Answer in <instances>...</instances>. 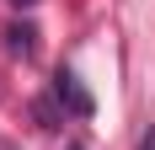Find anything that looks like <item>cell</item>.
Here are the masks:
<instances>
[{
    "mask_svg": "<svg viewBox=\"0 0 155 150\" xmlns=\"http://www.w3.org/2000/svg\"><path fill=\"white\" fill-rule=\"evenodd\" d=\"M11 5H38V0H11Z\"/></svg>",
    "mask_w": 155,
    "mask_h": 150,
    "instance_id": "277c9868",
    "label": "cell"
},
{
    "mask_svg": "<svg viewBox=\"0 0 155 150\" xmlns=\"http://www.w3.org/2000/svg\"><path fill=\"white\" fill-rule=\"evenodd\" d=\"M5 38H11V54H32V48H38V43H32V38H38L32 27H11Z\"/></svg>",
    "mask_w": 155,
    "mask_h": 150,
    "instance_id": "7a4b0ae2",
    "label": "cell"
},
{
    "mask_svg": "<svg viewBox=\"0 0 155 150\" xmlns=\"http://www.w3.org/2000/svg\"><path fill=\"white\" fill-rule=\"evenodd\" d=\"M54 97H59V102L75 113V118H86V113H91V97H86V86H80L70 70H59V75H54Z\"/></svg>",
    "mask_w": 155,
    "mask_h": 150,
    "instance_id": "6da1fadb",
    "label": "cell"
},
{
    "mask_svg": "<svg viewBox=\"0 0 155 150\" xmlns=\"http://www.w3.org/2000/svg\"><path fill=\"white\" fill-rule=\"evenodd\" d=\"M75 150H80V145H75Z\"/></svg>",
    "mask_w": 155,
    "mask_h": 150,
    "instance_id": "5b68a950",
    "label": "cell"
},
{
    "mask_svg": "<svg viewBox=\"0 0 155 150\" xmlns=\"http://www.w3.org/2000/svg\"><path fill=\"white\" fill-rule=\"evenodd\" d=\"M139 150H155V129H150V134H144V139H139Z\"/></svg>",
    "mask_w": 155,
    "mask_h": 150,
    "instance_id": "3957f363",
    "label": "cell"
}]
</instances>
